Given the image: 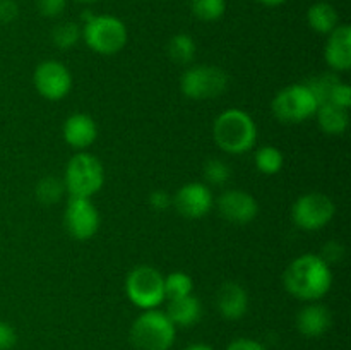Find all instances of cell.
Masks as SVG:
<instances>
[{
	"mask_svg": "<svg viewBox=\"0 0 351 350\" xmlns=\"http://www.w3.org/2000/svg\"><path fill=\"white\" fill-rule=\"evenodd\" d=\"M216 305L223 318L235 321L245 316L249 309V295L237 281H225L216 292Z\"/></svg>",
	"mask_w": 351,
	"mask_h": 350,
	"instance_id": "obj_15",
	"label": "cell"
},
{
	"mask_svg": "<svg viewBox=\"0 0 351 350\" xmlns=\"http://www.w3.org/2000/svg\"><path fill=\"white\" fill-rule=\"evenodd\" d=\"M184 350H215V349L209 345H206V343H192V345L185 347Z\"/></svg>",
	"mask_w": 351,
	"mask_h": 350,
	"instance_id": "obj_36",
	"label": "cell"
},
{
	"mask_svg": "<svg viewBox=\"0 0 351 350\" xmlns=\"http://www.w3.org/2000/svg\"><path fill=\"white\" fill-rule=\"evenodd\" d=\"M38 10L45 17H57L64 12L67 0H36Z\"/></svg>",
	"mask_w": 351,
	"mask_h": 350,
	"instance_id": "obj_31",
	"label": "cell"
},
{
	"mask_svg": "<svg viewBox=\"0 0 351 350\" xmlns=\"http://www.w3.org/2000/svg\"><path fill=\"white\" fill-rule=\"evenodd\" d=\"M17 342L16 329L12 325L5 321H0V350H10Z\"/></svg>",
	"mask_w": 351,
	"mask_h": 350,
	"instance_id": "obj_33",
	"label": "cell"
},
{
	"mask_svg": "<svg viewBox=\"0 0 351 350\" xmlns=\"http://www.w3.org/2000/svg\"><path fill=\"white\" fill-rule=\"evenodd\" d=\"M232 177V168L230 165H226L223 160L218 158H211V160L206 161L204 165V178L208 180L209 185H215V187H221Z\"/></svg>",
	"mask_w": 351,
	"mask_h": 350,
	"instance_id": "obj_28",
	"label": "cell"
},
{
	"mask_svg": "<svg viewBox=\"0 0 351 350\" xmlns=\"http://www.w3.org/2000/svg\"><path fill=\"white\" fill-rule=\"evenodd\" d=\"M319 103L305 82L290 84L276 93L273 100L274 117L283 124H302L315 115Z\"/></svg>",
	"mask_w": 351,
	"mask_h": 350,
	"instance_id": "obj_6",
	"label": "cell"
},
{
	"mask_svg": "<svg viewBox=\"0 0 351 350\" xmlns=\"http://www.w3.org/2000/svg\"><path fill=\"white\" fill-rule=\"evenodd\" d=\"M98 137V126L88 113H72L64 124V139L75 150H86Z\"/></svg>",
	"mask_w": 351,
	"mask_h": 350,
	"instance_id": "obj_16",
	"label": "cell"
},
{
	"mask_svg": "<svg viewBox=\"0 0 351 350\" xmlns=\"http://www.w3.org/2000/svg\"><path fill=\"white\" fill-rule=\"evenodd\" d=\"M64 223L69 235L75 240H88L99 229V213L91 199L71 198L64 213Z\"/></svg>",
	"mask_w": 351,
	"mask_h": 350,
	"instance_id": "obj_10",
	"label": "cell"
},
{
	"mask_svg": "<svg viewBox=\"0 0 351 350\" xmlns=\"http://www.w3.org/2000/svg\"><path fill=\"white\" fill-rule=\"evenodd\" d=\"M77 2H82V3H93V2H98V0H77Z\"/></svg>",
	"mask_w": 351,
	"mask_h": 350,
	"instance_id": "obj_38",
	"label": "cell"
},
{
	"mask_svg": "<svg viewBox=\"0 0 351 350\" xmlns=\"http://www.w3.org/2000/svg\"><path fill=\"white\" fill-rule=\"evenodd\" d=\"M191 10L199 21L215 23L226 12V0H191Z\"/></svg>",
	"mask_w": 351,
	"mask_h": 350,
	"instance_id": "obj_23",
	"label": "cell"
},
{
	"mask_svg": "<svg viewBox=\"0 0 351 350\" xmlns=\"http://www.w3.org/2000/svg\"><path fill=\"white\" fill-rule=\"evenodd\" d=\"M285 156L278 148L263 146L256 153V167L257 170L266 175H274L283 168Z\"/></svg>",
	"mask_w": 351,
	"mask_h": 350,
	"instance_id": "obj_25",
	"label": "cell"
},
{
	"mask_svg": "<svg viewBox=\"0 0 351 350\" xmlns=\"http://www.w3.org/2000/svg\"><path fill=\"white\" fill-rule=\"evenodd\" d=\"M283 285L295 299L315 302L324 297L331 288V268L319 254H302L285 270Z\"/></svg>",
	"mask_w": 351,
	"mask_h": 350,
	"instance_id": "obj_1",
	"label": "cell"
},
{
	"mask_svg": "<svg viewBox=\"0 0 351 350\" xmlns=\"http://www.w3.org/2000/svg\"><path fill=\"white\" fill-rule=\"evenodd\" d=\"M339 82L338 75L335 74H319L314 75V78H308L305 81V84L308 86V89L312 91V95L315 96L319 105L326 103L329 100V95H331L332 88Z\"/></svg>",
	"mask_w": 351,
	"mask_h": 350,
	"instance_id": "obj_27",
	"label": "cell"
},
{
	"mask_svg": "<svg viewBox=\"0 0 351 350\" xmlns=\"http://www.w3.org/2000/svg\"><path fill=\"white\" fill-rule=\"evenodd\" d=\"M218 211L226 222L235 223V225H245L256 218L259 213V205L249 192L230 189L219 196Z\"/></svg>",
	"mask_w": 351,
	"mask_h": 350,
	"instance_id": "obj_13",
	"label": "cell"
},
{
	"mask_svg": "<svg viewBox=\"0 0 351 350\" xmlns=\"http://www.w3.org/2000/svg\"><path fill=\"white\" fill-rule=\"evenodd\" d=\"M230 78L216 65H192L180 78V89L191 100L218 98L228 88Z\"/></svg>",
	"mask_w": 351,
	"mask_h": 350,
	"instance_id": "obj_8",
	"label": "cell"
},
{
	"mask_svg": "<svg viewBox=\"0 0 351 350\" xmlns=\"http://www.w3.org/2000/svg\"><path fill=\"white\" fill-rule=\"evenodd\" d=\"M65 184L62 178L55 177V175H47L41 178L36 185V198L41 205L51 206L57 205L62 198H64Z\"/></svg>",
	"mask_w": 351,
	"mask_h": 350,
	"instance_id": "obj_22",
	"label": "cell"
},
{
	"mask_svg": "<svg viewBox=\"0 0 351 350\" xmlns=\"http://www.w3.org/2000/svg\"><path fill=\"white\" fill-rule=\"evenodd\" d=\"M125 294L139 309H156L165 301V277L147 264L136 266L127 275Z\"/></svg>",
	"mask_w": 351,
	"mask_h": 350,
	"instance_id": "obj_7",
	"label": "cell"
},
{
	"mask_svg": "<svg viewBox=\"0 0 351 350\" xmlns=\"http://www.w3.org/2000/svg\"><path fill=\"white\" fill-rule=\"evenodd\" d=\"M336 206L331 198L322 192H308L298 198L291 208L295 225L307 232H317L332 220Z\"/></svg>",
	"mask_w": 351,
	"mask_h": 350,
	"instance_id": "obj_9",
	"label": "cell"
},
{
	"mask_svg": "<svg viewBox=\"0 0 351 350\" xmlns=\"http://www.w3.org/2000/svg\"><path fill=\"white\" fill-rule=\"evenodd\" d=\"M171 205H173V199L163 189H156L149 194V206L156 211H167Z\"/></svg>",
	"mask_w": 351,
	"mask_h": 350,
	"instance_id": "obj_32",
	"label": "cell"
},
{
	"mask_svg": "<svg viewBox=\"0 0 351 350\" xmlns=\"http://www.w3.org/2000/svg\"><path fill=\"white\" fill-rule=\"evenodd\" d=\"M177 326L167 312L147 309L134 321L130 328V342L137 350H168L175 343Z\"/></svg>",
	"mask_w": 351,
	"mask_h": 350,
	"instance_id": "obj_4",
	"label": "cell"
},
{
	"mask_svg": "<svg viewBox=\"0 0 351 350\" xmlns=\"http://www.w3.org/2000/svg\"><path fill=\"white\" fill-rule=\"evenodd\" d=\"M215 199L211 189L201 182L182 185L173 198V206L184 218L199 220L211 211Z\"/></svg>",
	"mask_w": 351,
	"mask_h": 350,
	"instance_id": "obj_12",
	"label": "cell"
},
{
	"mask_svg": "<svg viewBox=\"0 0 351 350\" xmlns=\"http://www.w3.org/2000/svg\"><path fill=\"white\" fill-rule=\"evenodd\" d=\"M345 246L341 242H336V240H329L324 247H322L321 254L319 256L326 261L328 264L332 263H339V261L345 257Z\"/></svg>",
	"mask_w": 351,
	"mask_h": 350,
	"instance_id": "obj_30",
	"label": "cell"
},
{
	"mask_svg": "<svg viewBox=\"0 0 351 350\" xmlns=\"http://www.w3.org/2000/svg\"><path fill=\"white\" fill-rule=\"evenodd\" d=\"M82 30L77 26V23L72 21H65V23L57 24L51 31V41L60 50H69V48L75 47L77 41L81 40Z\"/></svg>",
	"mask_w": 351,
	"mask_h": 350,
	"instance_id": "obj_24",
	"label": "cell"
},
{
	"mask_svg": "<svg viewBox=\"0 0 351 350\" xmlns=\"http://www.w3.org/2000/svg\"><path fill=\"white\" fill-rule=\"evenodd\" d=\"M324 57L329 67L336 72H345L351 69V27L348 24H339L335 31L328 34Z\"/></svg>",
	"mask_w": 351,
	"mask_h": 350,
	"instance_id": "obj_14",
	"label": "cell"
},
{
	"mask_svg": "<svg viewBox=\"0 0 351 350\" xmlns=\"http://www.w3.org/2000/svg\"><path fill=\"white\" fill-rule=\"evenodd\" d=\"M307 23L315 33L329 34L339 26L338 10L329 2H315L307 10Z\"/></svg>",
	"mask_w": 351,
	"mask_h": 350,
	"instance_id": "obj_20",
	"label": "cell"
},
{
	"mask_svg": "<svg viewBox=\"0 0 351 350\" xmlns=\"http://www.w3.org/2000/svg\"><path fill=\"white\" fill-rule=\"evenodd\" d=\"M167 316L175 326L189 328L194 326L202 316V305L195 295H184V297L170 299L168 301Z\"/></svg>",
	"mask_w": 351,
	"mask_h": 350,
	"instance_id": "obj_18",
	"label": "cell"
},
{
	"mask_svg": "<svg viewBox=\"0 0 351 350\" xmlns=\"http://www.w3.org/2000/svg\"><path fill=\"white\" fill-rule=\"evenodd\" d=\"M64 184L71 198L91 199L105 184V168L95 154L79 151L69 160Z\"/></svg>",
	"mask_w": 351,
	"mask_h": 350,
	"instance_id": "obj_3",
	"label": "cell"
},
{
	"mask_svg": "<svg viewBox=\"0 0 351 350\" xmlns=\"http://www.w3.org/2000/svg\"><path fill=\"white\" fill-rule=\"evenodd\" d=\"M19 14V7L14 0H0V23H10Z\"/></svg>",
	"mask_w": 351,
	"mask_h": 350,
	"instance_id": "obj_34",
	"label": "cell"
},
{
	"mask_svg": "<svg viewBox=\"0 0 351 350\" xmlns=\"http://www.w3.org/2000/svg\"><path fill=\"white\" fill-rule=\"evenodd\" d=\"M329 103H335V105L341 106V108H350L351 105V88L348 84H345V82L339 81L338 84L332 88L331 95H329ZM326 102V103H328Z\"/></svg>",
	"mask_w": 351,
	"mask_h": 350,
	"instance_id": "obj_29",
	"label": "cell"
},
{
	"mask_svg": "<svg viewBox=\"0 0 351 350\" xmlns=\"http://www.w3.org/2000/svg\"><path fill=\"white\" fill-rule=\"evenodd\" d=\"M194 283L192 278L184 271H173L168 277H165V299H177L184 295H191Z\"/></svg>",
	"mask_w": 351,
	"mask_h": 350,
	"instance_id": "obj_26",
	"label": "cell"
},
{
	"mask_svg": "<svg viewBox=\"0 0 351 350\" xmlns=\"http://www.w3.org/2000/svg\"><path fill=\"white\" fill-rule=\"evenodd\" d=\"M226 350H266V349H264L263 343L256 342V340L252 338H237L230 343Z\"/></svg>",
	"mask_w": 351,
	"mask_h": 350,
	"instance_id": "obj_35",
	"label": "cell"
},
{
	"mask_svg": "<svg viewBox=\"0 0 351 350\" xmlns=\"http://www.w3.org/2000/svg\"><path fill=\"white\" fill-rule=\"evenodd\" d=\"M331 312L324 304L308 302L305 307L300 309L297 316V328L307 338H317L322 336L329 328H331Z\"/></svg>",
	"mask_w": 351,
	"mask_h": 350,
	"instance_id": "obj_17",
	"label": "cell"
},
{
	"mask_svg": "<svg viewBox=\"0 0 351 350\" xmlns=\"http://www.w3.org/2000/svg\"><path fill=\"white\" fill-rule=\"evenodd\" d=\"M33 81L36 91L51 102L65 98L72 88L71 71L58 60L41 62L34 71Z\"/></svg>",
	"mask_w": 351,
	"mask_h": 350,
	"instance_id": "obj_11",
	"label": "cell"
},
{
	"mask_svg": "<svg viewBox=\"0 0 351 350\" xmlns=\"http://www.w3.org/2000/svg\"><path fill=\"white\" fill-rule=\"evenodd\" d=\"M215 143L230 154L247 153L257 141V126L252 117L240 108H228L219 113L213 124Z\"/></svg>",
	"mask_w": 351,
	"mask_h": 350,
	"instance_id": "obj_2",
	"label": "cell"
},
{
	"mask_svg": "<svg viewBox=\"0 0 351 350\" xmlns=\"http://www.w3.org/2000/svg\"><path fill=\"white\" fill-rule=\"evenodd\" d=\"M167 51L171 62H175L177 65H182V67H187L195 58V41L192 40L191 34H175L168 41Z\"/></svg>",
	"mask_w": 351,
	"mask_h": 350,
	"instance_id": "obj_21",
	"label": "cell"
},
{
	"mask_svg": "<svg viewBox=\"0 0 351 350\" xmlns=\"http://www.w3.org/2000/svg\"><path fill=\"white\" fill-rule=\"evenodd\" d=\"M259 3H263V5L266 7H278V5H283L287 0H257Z\"/></svg>",
	"mask_w": 351,
	"mask_h": 350,
	"instance_id": "obj_37",
	"label": "cell"
},
{
	"mask_svg": "<svg viewBox=\"0 0 351 350\" xmlns=\"http://www.w3.org/2000/svg\"><path fill=\"white\" fill-rule=\"evenodd\" d=\"M127 27L122 19L110 14L95 16L82 26V40L98 55H115L125 47Z\"/></svg>",
	"mask_w": 351,
	"mask_h": 350,
	"instance_id": "obj_5",
	"label": "cell"
},
{
	"mask_svg": "<svg viewBox=\"0 0 351 350\" xmlns=\"http://www.w3.org/2000/svg\"><path fill=\"white\" fill-rule=\"evenodd\" d=\"M317 124L321 130L329 136H341L346 132L350 126L348 110L335 105V103H322L315 110Z\"/></svg>",
	"mask_w": 351,
	"mask_h": 350,
	"instance_id": "obj_19",
	"label": "cell"
}]
</instances>
